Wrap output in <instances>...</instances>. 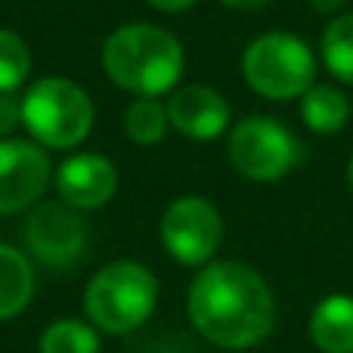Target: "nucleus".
Returning a JSON list of instances; mask_svg holds the SVG:
<instances>
[{
  "instance_id": "obj_15",
  "label": "nucleus",
  "mask_w": 353,
  "mask_h": 353,
  "mask_svg": "<svg viewBox=\"0 0 353 353\" xmlns=\"http://www.w3.org/2000/svg\"><path fill=\"white\" fill-rule=\"evenodd\" d=\"M323 62L338 81L353 84V12L335 16L323 31Z\"/></svg>"
},
{
  "instance_id": "obj_12",
  "label": "nucleus",
  "mask_w": 353,
  "mask_h": 353,
  "mask_svg": "<svg viewBox=\"0 0 353 353\" xmlns=\"http://www.w3.org/2000/svg\"><path fill=\"white\" fill-rule=\"evenodd\" d=\"M310 338L323 353H353V298L329 294L313 307Z\"/></svg>"
},
{
  "instance_id": "obj_7",
  "label": "nucleus",
  "mask_w": 353,
  "mask_h": 353,
  "mask_svg": "<svg viewBox=\"0 0 353 353\" xmlns=\"http://www.w3.org/2000/svg\"><path fill=\"white\" fill-rule=\"evenodd\" d=\"M223 239L220 211L201 195H183L168 205L161 217V242L183 267H201L214 257Z\"/></svg>"
},
{
  "instance_id": "obj_20",
  "label": "nucleus",
  "mask_w": 353,
  "mask_h": 353,
  "mask_svg": "<svg viewBox=\"0 0 353 353\" xmlns=\"http://www.w3.org/2000/svg\"><path fill=\"white\" fill-rule=\"evenodd\" d=\"M146 3L159 12H183V10H189V6H195L199 0H146Z\"/></svg>"
},
{
  "instance_id": "obj_10",
  "label": "nucleus",
  "mask_w": 353,
  "mask_h": 353,
  "mask_svg": "<svg viewBox=\"0 0 353 353\" xmlns=\"http://www.w3.org/2000/svg\"><path fill=\"white\" fill-rule=\"evenodd\" d=\"M56 189H59L65 205L78 208V211H93V208H103L115 199L118 171L105 155L78 152L59 165Z\"/></svg>"
},
{
  "instance_id": "obj_2",
  "label": "nucleus",
  "mask_w": 353,
  "mask_h": 353,
  "mask_svg": "<svg viewBox=\"0 0 353 353\" xmlns=\"http://www.w3.org/2000/svg\"><path fill=\"white\" fill-rule=\"evenodd\" d=\"M183 65V43L161 25H121L103 43V68L109 81L134 97H161L176 90Z\"/></svg>"
},
{
  "instance_id": "obj_8",
  "label": "nucleus",
  "mask_w": 353,
  "mask_h": 353,
  "mask_svg": "<svg viewBox=\"0 0 353 353\" xmlns=\"http://www.w3.org/2000/svg\"><path fill=\"white\" fill-rule=\"evenodd\" d=\"M90 226L78 208L65 201H43L31 211L25 223V242L28 251L47 267H72L84 257Z\"/></svg>"
},
{
  "instance_id": "obj_21",
  "label": "nucleus",
  "mask_w": 353,
  "mask_h": 353,
  "mask_svg": "<svg viewBox=\"0 0 353 353\" xmlns=\"http://www.w3.org/2000/svg\"><path fill=\"white\" fill-rule=\"evenodd\" d=\"M220 3L232 6V10H261V6L273 3V0H220Z\"/></svg>"
},
{
  "instance_id": "obj_4",
  "label": "nucleus",
  "mask_w": 353,
  "mask_h": 353,
  "mask_svg": "<svg viewBox=\"0 0 353 353\" xmlns=\"http://www.w3.org/2000/svg\"><path fill=\"white\" fill-rule=\"evenodd\" d=\"M22 128L43 149H72L90 137L93 103L68 78H41L22 97Z\"/></svg>"
},
{
  "instance_id": "obj_11",
  "label": "nucleus",
  "mask_w": 353,
  "mask_h": 353,
  "mask_svg": "<svg viewBox=\"0 0 353 353\" xmlns=\"http://www.w3.org/2000/svg\"><path fill=\"white\" fill-rule=\"evenodd\" d=\"M168 121L189 140H217L230 128V103L214 87L189 84L171 90Z\"/></svg>"
},
{
  "instance_id": "obj_3",
  "label": "nucleus",
  "mask_w": 353,
  "mask_h": 353,
  "mask_svg": "<svg viewBox=\"0 0 353 353\" xmlns=\"http://www.w3.org/2000/svg\"><path fill=\"white\" fill-rule=\"evenodd\" d=\"M159 304V282L152 270L137 261L105 263L84 292V313L93 329L128 335L152 316Z\"/></svg>"
},
{
  "instance_id": "obj_22",
  "label": "nucleus",
  "mask_w": 353,
  "mask_h": 353,
  "mask_svg": "<svg viewBox=\"0 0 353 353\" xmlns=\"http://www.w3.org/2000/svg\"><path fill=\"white\" fill-rule=\"evenodd\" d=\"M344 3H347V0H310V6L316 12H338Z\"/></svg>"
},
{
  "instance_id": "obj_6",
  "label": "nucleus",
  "mask_w": 353,
  "mask_h": 353,
  "mask_svg": "<svg viewBox=\"0 0 353 353\" xmlns=\"http://www.w3.org/2000/svg\"><path fill=\"white\" fill-rule=\"evenodd\" d=\"M230 161L248 180L273 183L304 161V146L282 121L270 115H251L232 128Z\"/></svg>"
},
{
  "instance_id": "obj_14",
  "label": "nucleus",
  "mask_w": 353,
  "mask_h": 353,
  "mask_svg": "<svg viewBox=\"0 0 353 353\" xmlns=\"http://www.w3.org/2000/svg\"><path fill=\"white\" fill-rule=\"evenodd\" d=\"M301 118L313 134H338L350 121V99L338 87L313 84L301 97Z\"/></svg>"
},
{
  "instance_id": "obj_13",
  "label": "nucleus",
  "mask_w": 353,
  "mask_h": 353,
  "mask_svg": "<svg viewBox=\"0 0 353 353\" xmlns=\"http://www.w3.org/2000/svg\"><path fill=\"white\" fill-rule=\"evenodd\" d=\"M34 298V267L19 248L0 242V319H12Z\"/></svg>"
},
{
  "instance_id": "obj_17",
  "label": "nucleus",
  "mask_w": 353,
  "mask_h": 353,
  "mask_svg": "<svg viewBox=\"0 0 353 353\" xmlns=\"http://www.w3.org/2000/svg\"><path fill=\"white\" fill-rule=\"evenodd\" d=\"M41 353H99V335L90 323L81 319H56L47 325L37 344Z\"/></svg>"
},
{
  "instance_id": "obj_16",
  "label": "nucleus",
  "mask_w": 353,
  "mask_h": 353,
  "mask_svg": "<svg viewBox=\"0 0 353 353\" xmlns=\"http://www.w3.org/2000/svg\"><path fill=\"white\" fill-rule=\"evenodd\" d=\"M168 128V105L159 103V97H137L128 105V115H124V130L137 146H155V143L165 140Z\"/></svg>"
},
{
  "instance_id": "obj_9",
  "label": "nucleus",
  "mask_w": 353,
  "mask_h": 353,
  "mask_svg": "<svg viewBox=\"0 0 353 353\" xmlns=\"http://www.w3.org/2000/svg\"><path fill=\"white\" fill-rule=\"evenodd\" d=\"M53 176L47 149L34 140H0V214L31 208Z\"/></svg>"
},
{
  "instance_id": "obj_18",
  "label": "nucleus",
  "mask_w": 353,
  "mask_h": 353,
  "mask_svg": "<svg viewBox=\"0 0 353 353\" xmlns=\"http://www.w3.org/2000/svg\"><path fill=\"white\" fill-rule=\"evenodd\" d=\"M31 72L28 43L10 28H0V93H16Z\"/></svg>"
},
{
  "instance_id": "obj_1",
  "label": "nucleus",
  "mask_w": 353,
  "mask_h": 353,
  "mask_svg": "<svg viewBox=\"0 0 353 353\" xmlns=\"http://www.w3.org/2000/svg\"><path fill=\"white\" fill-rule=\"evenodd\" d=\"M186 304L195 332L217 347L245 350L273 332V292L248 263H205L189 285Z\"/></svg>"
},
{
  "instance_id": "obj_19",
  "label": "nucleus",
  "mask_w": 353,
  "mask_h": 353,
  "mask_svg": "<svg viewBox=\"0 0 353 353\" xmlns=\"http://www.w3.org/2000/svg\"><path fill=\"white\" fill-rule=\"evenodd\" d=\"M19 124H22V99L16 93H0V140H10Z\"/></svg>"
},
{
  "instance_id": "obj_5",
  "label": "nucleus",
  "mask_w": 353,
  "mask_h": 353,
  "mask_svg": "<svg viewBox=\"0 0 353 353\" xmlns=\"http://www.w3.org/2000/svg\"><path fill=\"white\" fill-rule=\"evenodd\" d=\"M242 74L263 99H301L316 78V56L298 34L267 31L248 43L242 56Z\"/></svg>"
},
{
  "instance_id": "obj_23",
  "label": "nucleus",
  "mask_w": 353,
  "mask_h": 353,
  "mask_svg": "<svg viewBox=\"0 0 353 353\" xmlns=\"http://www.w3.org/2000/svg\"><path fill=\"white\" fill-rule=\"evenodd\" d=\"M347 183H350V189H353V155H350V161H347Z\"/></svg>"
}]
</instances>
